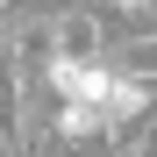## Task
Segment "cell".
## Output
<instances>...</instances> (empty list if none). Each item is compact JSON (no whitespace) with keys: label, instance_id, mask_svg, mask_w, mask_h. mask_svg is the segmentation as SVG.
<instances>
[{"label":"cell","instance_id":"cell-1","mask_svg":"<svg viewBox=\"0 0 157 157\" xmlns=\"http://www.w3.org/2000/svg\"><path fill=\"white\" fill-rule=\"evenodd\" d=\"M0 143H29V86H21V71H14V57L0 50Z\"/></svg>","mask_w":157,"mask_h":157},{"label":"cell","instance_id":"cell-2","mask_svg":"<svg viewBox=\"0 0 157 157\" xmlns=\"http://www.w3.org/2000/svg\"><path fill=\"white\" fill-rule=\"evenodd\" d=\"M0 157H21V150H14V143H0Z\"/></svg>","mask_w":157,"mask_h":157}]
</instances>
